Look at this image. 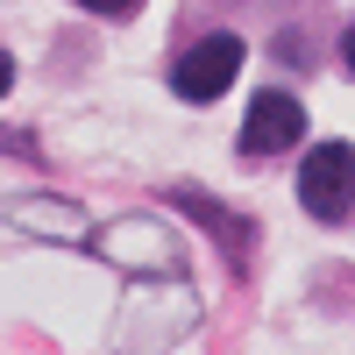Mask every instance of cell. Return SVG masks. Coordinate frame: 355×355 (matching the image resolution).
<instances>
[{
  "label": "cell",
  "instance_id": "4",
  "mask_svg": "<svg viewBox=\"0 0 355 355\" xmlns=\"http://www.w3.org/2000/svg\"><path fill=\"white\" fill-rule=\"evenodd\" d=\"M78 8H93V15H135L142 0H78Z\"/></svg>",
  "mask_w": 355,
  "mask_h": 355
},
{
  "label": "cell",
  "instance_id": "5",
  "mask_svg": "<svg viewBox=\"0 0 355 355\" xmlns=\"http://www.w3.org/2000/svg\"><path fill=\"white\" fill-rule=\"evenodd\" d=\"M8 85H15V57L0 50V93H8Z\"/></svg>",
  "mask_w": 355,
  "mask_h": 355
},
{
  "label": "cell",
  "instance_id": "1",
  "mask_svg": "<svg viewBox=\"0 0 355 355\" xmlns=\"http://www.w3.org/2000/svg\"><path fill=\"white\" fill-rule=\"evenodd\" d=\"M299 199H306L313 220H348V206H355V150L348 142H320V150L306 157Z\"/></svg>",
  "mask_w": 355,
  "mask_h": 355
},
{
  "label": "cell",
  "instance_id": "6",
  "mask_svg": "<svg viewBox=\"0 0 355 355\" xmlns=\"http://www.w3.org/2000/svg\"><path fill=\"white\" fill-rule=\"evenodd\" d=\"M341 57H348V71H355V28H348V36H341Z\"/></svg>",
  "mask_w": 355,
  "mask_h": 355
},
{
  "label": "cell",
  "instance_id": "3",
  "mask_svg": "<svg viewBox=\"0 0 355 355\" xmlns=\"http://www.w3.org/2000/svg\"><path fill=\"white\" fill-rule=\"evenodd\" d=\"M306 135V107L291 100V93H256L249 100V121H242V150L249 157H277V150H291V142Z\"/></svg>",
  "mask_w": 355,
  "mask_h": 355
},
{
  "label": "cell",
  "instance_id": "2",
  "mask_svg": "<svg viewBox=\"0 0 355 355\" xmlns=\"http://www.w3.org/2000/svg\"><path fill=\"white\" fill-rule=\"evenodd\" d=\"M234 71H242V36H206L199 50L178 57V93L206 107V100H220L234 85Z\"/></svg>",
  "mask_w": 355,
  "mask_h": 355
}]
</instances>
